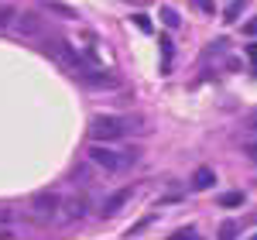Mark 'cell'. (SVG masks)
Returning a JSON list of instances; mask_svg holds the SVG:
<instances>
[{
  "label": "cell",
  "instance_id": "21",
  "mask_svg": "<svg viewBox=\"0 0 257 240\" xmlns=\"http://www.w3.org/2000/svg\"><path fill=\"white\" fill-rule=\"evenodd\" d=\"M247 59L257 62V45H247Z\"/></svg>",
  "mask_w": 257,
  "mask_h": 240
},
{
  "label": "cell",
  "instance_id": "1",
  "mask_svg": "<svg viewBox=\"0 0 257 240\" xmlns=\"http://www.w3.org/2000/svg\"><path fill=\"white\" fill-rule=\"evenodd\" d=\"M86 155L103 172H120V168H127V165L138 161V151H113V148H106V141H93Z\"/></svg>",
  "mask_w": 257,
  "mask_h": 240
},
{
  "label": "cell",
  "instance_id": "16",
  "mask_svg": "<svg viewBox=\"0 0 257 240\" xmlns=\"http://www.w3.org/2000/svg\"><path fill=\"white\" fill-rule=\"evenodd\" d=\"M89 165H93V161H89ZM89 165H76V172H72V179H79L82 185H86V182H89V175H93V168H89Z\"/></svg>",
  "mask_w": 257,
  "mask_h": 240
},
{
  "label": "cell",
  "instance_id": "8",
  "mask_svg": "<svg viewBox=\"0 0 257 240\" xmlns=\"http://www.w3.org/2000/svg\"><path fill=\"white\" fill-rule=\"evenodd\" d=\"M131 196H134V189H117L113 196H106V199H103L99 213H103V216H117L120 209H123V206L131 202Z\"/></svg>",
  "mask_w": 257,
  "mask_h": 240
},
{
  "label": "cell",
  "instance_id": "7",
  "mask_svg": "<svg viewBox=\"0 0 257 240\" xmlns=\"http://www.w3.org/2000/svg\"><path fill=\"white\" fill-rule=\"evenodd\" d=\"M86 209H89V202H86V196H69V199L62 202V223H72V220H82L86 216Z\"/></svg>",
  "mask_w": 257,
  "mask_h": 240
},
{
  "label": "cell",
  "instance_id": "15",
  "mask_svg": "<svg viewBox=\"0 0 257 240\" xmlns=\"http://www.w3.org/2000/svg\"><path fill=\"white\" fill-rule=\"evenodd\" d=\"M161 21H165L168 28H178V24H182V18H178V14L172 11V7H161Z\"/></svg>",
  "mask_w": 257,
  "mask_h": 240
},
{
  "label": "cell",
  "instance_id": "13",
  "mask_svg": "<svg viewBox=\"0 0 257 240\" xmlns=\"http://www.w3.org/2000/svg\"><path fill=\"white\" fill-rule=\"evenodd\" d=\"M247 4H250V0H233V4L226 7V21H237L240 14H243V7H247Z\"/></svg>",
  "mask_w": 257,
  "mask_h": 240
},
{
  "label": "cell",
  "instance_id": "11",
  "mask_svg": "<svg viewBox=\"0 0 257 240\" xmlns=\"http://www.w3.org/2000/svg\"><path fill=\"white\" fill-rule=\"evenodd\" d=\"M14 18H18V11H14V7H7V4H0V31H4V28H11Z\"/></svg>",
  "mask_w": 257,
  "mask_h": 240
},
{
  "label": "cell",
  "instance_id": "3",
  "mask_svg": "<svg viewBox=\"0 0 257 240\" xmlns=\"http://www.w3.org/2000/svg\"><path fill=\"white\" fill-rule=\"evenodd\" d=\"M31 206H35V213L38 216H59V209H62V199H59V192H52V189H41V192H35V199H31Z\"/></svg>",
  "mask_w": 257,
  "mask_h": 240
},
{
  "label": "cell",
  "instance_id": "18",
  "mask_svg": "<svg viewBox=\"0 0 257 240\" xmlns=\"http://www.w3.org/2000/svg\"><path fill=\"white\" fill-rule=\"evenodd\" d=\"M192 7L202 11V14H213V11H216V4H213V0H192Z\"/></svg>",
  "mask_w": 257,
  "mask_h": 240
},
{
  "label": "cell",
  "instance_id": "20",
  "mask_svg": "<svg viewBox=\"0 0 257 240\" xmlns=\"http://www.w3.org/2000/svg\"><path fill=\"white\" fill-rule=\"evenodd\" d=\"M134 24H138L141 31H151V21H148V14H134Z\"/></svg>",
  "mask_w": 257,
  "mask_h": 240
},
{
  "label": "cell",
  "instance_id": "14",
  "mask_svg": "<svg viewBox=\"0 0 257 240\" xmlns=\"http://www.w3.org/2000/svg\"><path fill=\"white\" fill-rule=\"evenodd\" d=\"M45 7H48V11H55V14H62V18H76V11H72V7L55 4V0H45Z\"/></svg>",
  "mask_w": 257,
  "mask_h": 240
},
{
  "label": "cell",
  "instance_id": "23",
  "mask_svg": "<svg viewBox=\"0 0 257 240\" xmlns=\"http://www.w3.org/2000/svg\"><path fill=\"white\" fill-rule=\"evenodd\" d=\"M250 240H257V237H250Z\"/></svg>",
  "mask_w": 257,
  "mask_h": 240
},
{
  "label": "cell",
  "instance_id": "17",
  "mask_svg": "<svg viewBox=\"0 0 257 240\" xmlns=\"http://www.w3.org/2000/svg\"><path fill=\"white\" fill-rule=\"evenodd\" d=\"M233 233H237V223L226 220L223 226H219V240H233Z\"/></svg>",
  "mask_w": 257,
  "mask_h": 240
},
{
  "label": "cell",
  "instance_id": "22",
  "mask_svg": "<svg viewBox=\"0 0 257 240\" xmlns=\"http://www.w3.org/2000/svg\"><path fill=\"white\" fill-rule=\"evenodd\" d=\"M250 131H254V134H257V113H254V117H250Z\"/></svg>",
  "mask_w": 257,
  "mask_h": 240
},
{
  "label": "cell",
  "instance_id": "2",
  "mask_svg": "<svg viewBox=\"0 0 257 240\" xmlns=\"http://www.w3.org/2000/svg\"><path fill=\"white\" fill-rule=\"evenodd\" d=\"M134 127H131V120L127 117H117V113H99V117H93V124H89V138L93 141H120L127 138Z\"/></svg>",
  "mask_w": 257,
  "mask_h": 240
},
{
  "label": "cell",
  "instance_id": "12",
  "mask_svg": "<svg viewBox=\"0 0 257 240\" xmlns=\"http://www.w3.org/2000/svg\"><path fill=\"white\" fill-rule=\"evenodd\" d=\"M219 206H226V209L230 206H243V192H223L219 196Z\"/></svg>",
  "mask_w": 257,
  "mask_h": 240
},
{
  "label": "cell",
  "instance_id": "19",
  "mask_svg": "<svg viewBox=\"0 0 257 240\" xmlns=\"http://www.w3.org/2000/svg\"><path fill=\"white\" fill-rule=\"evenodd\" d=\"M168 240H199V237H196V230H178V233H172Z\"/></svg>",
  "mask_w": 257,
  "mask_h": 240
},
{
  "label": "cell",
  "instance_id": "4",
  "mask_svg": "<svg viewBox=\"0 0 257 240\" xmlns=\"http://www.w3.org/2000/svg\"><path fill=\"white\" fill-rule=\"evenodd\" d=\"M18 35H24V38H38L41 31H45V18H38L35 11H24V14H18L14 18V24H11Z\"/></svg>",
  "mask_w": 257,
  "mask_h": 240
},
{
  "label": "cell",
  "instance_id": "6",
  "mask_svg": "<svg viewBox=\"0 0 257 240\" xmlns=\"http://www.w3.org/2000/svg\"><path fill=\"white\" fill-rule=\"evenodd\" d=\"M79 76L89 82L93 89H117V86H120L117 76H113V72H103V69H82Z\"/></svg>",
  "mask_w": 257,
  "mask_h": 240
},
{
  "label": "cell",
  "instance_id": "5",
  "mask_svg": "<svg viewBox=\"0 0 257 240\" xmlns=\"http://www.w3.org/2000/svg\"><path fill=\"white\" fill-rule=\"evenodd\" d=\"M48 52L55 55V59L65 65V69H72V72H82V59H79V52L69 45V41H52L48 45Z\"/></svg>",
  "mask_w": 257,
  "mask_h": 240
},
{
  "label": "cell",
  "instance_id": "9",
  "mask_svg": "<svg viewBox=\"0 0 257 240\" xmlns=\"http://www.w3.org/2000/svg\"><path fill=\"white\" fill-rule=\"evenodd\" d=\"M213 185H216L213 168H196V175H192V189H196V192H206V189H213Z\"/></svg>",
  "mask_w": 257,
  "mask_h": 240
},
{
  "label": "cell",
  "instance_id": "10",
  "mask_svg": "<svg viewBox=\"0 0 257 240\" xmlns=\"http://www.w3.org/2000/svg\"><path fill=\"white\" fill-rule=\"evenodd\" d=\"M158 45H161V72H168V65H172V38H168V35H161L158 38Z\"/></svg>",
  "mask_w": 257,
  "mask_h": 240
}]
</instances>
